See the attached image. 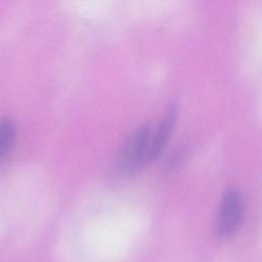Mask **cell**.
<instances>
[{
	"mask_svg": "<svg viewBox=\"0 0 262 262\" xmlns=\"http://www.w3.org/2000/svg\"><path fill=\"white\" fill-rule=\"evenodd\" d=\"M151 127L143 124L133 130L124 141L117 159V168L123 174H132L148 163L147 154Z\"/></svg>",
	"mask_w": 262,
	"mask_h": 262,
	"instance_id": "1",
	"label": "cell"
},
{
	"mask_svg": "<svg viewBox=\"0 0 262 262\" xmlns=\"http://www.w3.org/2000/svg\"><path fill=\"white\" fill-rule=\"evenodd\" d=\"M245 215V200L235 189L227 190L220 203L217 230L221 236L232 235L241 226Z\"/></svg>",
	"mask_w": 262,
	"mask_h": 262,
	"instance_id": "2",
	"label": "cell"
},
{
	"mask_svg": "<svg viewBox=\"0 0 262 262\" xmlns=\"http://www.w3.org/2000/svg\"><path fill=\"white\" fill-rule=\"evenodd\" d=\"M176 120V107L175 105H171L165 115L160 120L157 128L150 132L149 137V145H148V154H147V161L150 162L156 159L161 151L163 150L164 146L166 145L173 127L175 125Z\"/></svg>",
	"mask_w": 262,
	"mask_h": 262,
	"instance_id": "3",
	"label": "cell"
},
{
	"mask_svg": "<svg viewBox=\"0 0 262 262\" xmlns=\"http://www.w3.org/2000/svg\"><path fill=\"white\" fill-rule=\"evenodd\" d=\"M15 137V127L8 118L0 119V162L7 155Z\"/></svg>",
	"mask_w": 262,
	"mask_h": 262,
	"instance_id": "4",
	"label": "cell"
}]
</instances>
